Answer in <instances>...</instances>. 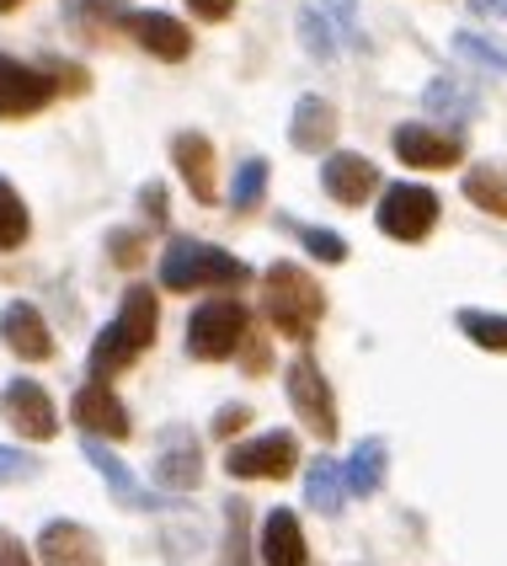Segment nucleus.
Returning a JSON list of instances; mask_svg holds the SVG:
<instances>
[{
	"instance_id": "f257e3e1",
	"label": "nucleus",
	"mask_w": 507,
	"mask_h": 566,
	"mask_svg": "<svg viewBox=\"0 0 507 566\" xmlns=\"http://www.w3.org/2000/svg\"><path fill=\"white\" fill-rule=\"evenodd\" d=\"M160 332V305H156V289H145V283H128L124 305L113 315V326L102 332L92 343V379H113L124 375L128 364L145 353V347L156 343Z\"/></svg>"
},
{
	"instance_id": "f03ea898",
	"label": "nucleus",
	"mask_w": 507,
	"mask_h": 566,
	"mask_svg": "<svg viewBox=\"0 0 507 566\" xmlns=\"http://www.w3.org/2000/svg\"><path fill=\"white\" fill-rule=\"evenodd\" d=\"M262 305H267V321H273L278 337L310 343L320 315H326V294H320V283L299 262H273L267 283H262Z\"/></svg>"
},
{
	"instance_id": "7ed1b4c3",
	"label": "nucleus",
	"mask_w": 507,
	"mask_h": 566,
	"mask_svg": "<svg viewBox=\"0 0 507 566\" xmlns=\"http://www.w3.org/2000/svg\"><path fill=\"white\" fill-rule=\"evenodd\" d=\"M252 279V268L241 256L220 252L209 241H192V235H177L166 252H160V283L171 294H188V289H235V283Z\"/></svg>"
},
{
	"instance_id": "20e7f679",
	"label": "nucleus",
	"mask_w": 507,
	"mask_h": 566,
	"mask_svg": "<svg viewBox=\"0 0 507 566\" xmlns=\"http://www.w3.org/2000/svg\"><path fill=\"white\" fill-rule=\"evenodd\" d=\"M380 230L390 241H427L433 235V224H439V192L427 188V182H395V188H384L380 198Z\"/></svg>"
},
{
	"instance_id": "39448f33",
	"label": "nucleus",
	"mask_w": 507,
	"mask_h": 566,
	"mask_svg": "<svg viewBox=\"0 0 507 566\" xmlns=\"http://www.w3.org/2000/svg\"><path fill=\"white\" fill-rule=\"evenodd\" d=\"M246 305L235 300H203L198 311L188 315V353L198 364H214V358H230L241 337H246Z\"/></svg>"
},
{
	"instance_id": "423d86ee",
	"label": "nucleus",
	"mask_w": 507,
	"mask_h": 566,
	"mask_svg": "<svg viewBox=\"0 0 507 566\" xmlns=\"http://www.w3.org/2000/svg\"><path fill=\"white\" fill-rule=\"evenodd\" d=\"M288 401L299 411V422L316 433L320 443L337 439V396H331V379L316 369V358H294L288 364Z\"/></svg>"
},
{
	"instance_id": "0eeeda50",
	"label": "nucleus",
	"mask_w": 507,
	"mask_h": 566,
	"mask_svg": "<svg viewBox=\"0 0 507 566\" xmlns=\"http://www.w3.org/2000/svg\"><path fill=\"white\" fill-rule=\"evenodd\" d=\"M299 465V439L284 433V428H273V433H262L252 443H230L224 449V471L235 475V481H278Z\"/></svg>"
},
{
	"instance_id": "6e6552de",
	"label": "nucleus",
	"mask_w": 507,
	"mask_h": 566,
	"mask_svg": "<svg viewBox=\"0 0 507 566\" xmlns=\"http://www.w3.org/2000/svg\"><path fill=\"white\" fill-rule=\"evenodd\" d=\"M60 96V75L0 54V118H32Z\"/></svg>"
},
{
	"instance_id": "1a4fd4ad",
	"label": "nucleus",
	"mask_w": 507,
	"mask_h": 566,
	"mask_svg": "<svg viewBox=\"0 0 507 566\" xmlns=\"http://www.w3.org/2000/svg\"><path fill=\"white\" fill-rule=\"evenodd\" d=\"M0 417L32 443H49L60 433V411H54L49 390H43L38 379H11V385L0 390Z\"/></svg>"
},
{
	"instance_id": "9d476101",
	"label": "nucleus",
	"mask_w": 507,
	"mask_h": 566,
	"mask_svg": "<svg viewBox=\"0 0 507 566\" xmlns=\"http://www.w3.org/2000/svg\"><path fill=\"white\" fill-rule=\"evenodd\" d=\"M390 145H395V156L406 160V166H416V171H448V166L465 160L460 134H444V128H433V124H401L390 134Z\"/></svg>"
},
{
	"instance_id": "9b49d317",
	"label": "nucleus",
	"mask_w": 507,
	"mask_h": 566,
	"mask_svg": "<svg viewBox=\"0 0 507 566\" xmlns=\"http://www.w3.org/2000/svg\"><path fill=\"white\" fill-rule=\"evenodd\" d=\"M320 188H326L331 203L358 209V203H369L380 192V166L369 156H358V150H337V156H326V166H320Z\"/></svg>"
},
{
	"instance_id": "f8f14e48",
	"label": "nucleus",
	"mask_w": 507,
	"mask_h": 566,
	"mask_svg": "<svg viewBox=\"0 0 507 566\" xmlns=\"http://www.w3.org/2000/svg\"><path fill=\"white\" fill-rule=\"evenodd\" d=\"M0 343L11 347L17 358H28V364L54 358V332H49V321H43L38 305H28V300H11V305L0 311Z\"/></svg>"
},
{
	"instance_id": "ddd939ff",
	"label": "nucleus",
	"mask_w": 507,
	"mask_h": 566,
	"mask_svg": "<svg viewBox=\"0 0 507 566\" xmlns=\"http://www.w3.org/2000/svg\"><path fill=\"white\" fill-rule=\"evenodd\" d=\"M38 556H43V566H102V545L86 524L49 518L43 535H38Z\"/></svg>"
},
{
	"instance_id": "4468645a",
	"label": "nucleus",
	"mask_w": 507,
	"mask_h": 566,
	"mask_svg": "<svg viewBox=\"0 0 507 566\" xmlns=\"http://www.w3.org/2000/svg\"><path fill=\"white\" fill-rule=\"evenodd\" d=\"M156 481L166 492H192V486L203 481V454H198V443H192L188 428H166V433H160Z\"/></svg>"
},
{
	"instance_id": "2eb2a0df",
	"label": "nucleus",
	"mask_w": 507,
	"mask_h": 566,
	"mask_svg": "<svg viewBox=\"0 0 507 566\" xmlns=\"http://www.w3.org/2000/svg\"><path fill=\"white\" fill-rule=\"evenodd\" d=\"M70 407H75V422H81L86 433H96V439H128V411H124V401L107 390V379L81 385Z\"/></svg>"
},
{
	"instance_id": "dca6fc26",
	"label": "nucleus",
	"mask_w": 507,
	"mask_h": 566,
	"mask_svg": "<svg viewBox=\"0 0 507 566\" xmlns=\"http://www.w3.org/2000/svg\"><path fill=\"white\" fill-rule=\"evenodd\" d=\"M171 160H177V171H182V182H188V192L198 198V203H214V198H220L214 145H209L198 128H188V134H177V139H171Z\"/></svg>"
},
{
	"instance_id": "f3484780",
	"label": "nucleus",
	"mask_w": 507,
	"mask_h": 566,
	"mask_svg": "<svg viewBox=\"0 0 507 566\" xmlns=\"http://www.w3.org/2000/svg\"><path fill=\"white\" fill-rule=\"evenodd\" d=\"M128 32H134V43L139 49H150L156 60L177 64L192 54V38H188V22H177V17H166V11H134V17H124Z\"/></svg>"
},
{
	"instance_id": "a211bd4d",
	"label": "nucleus",
	"mask_w": 507,
	"mask_h": 566,
	"mask_svg": "<svg viewBox=\"0 0 507 566\" xmlns=\"http://www.w3.org/2000/svg\"><path fill=\"white\" fill-rule=\"evenodd\" d=\"M262 566H310V545L299 535V513L294 507H273L267 518H262Z\"/></svg>"
},
{
	"instance_id": "6ab92c4d",
	"label": "nucleus",
	"mask_w": 507,
	"mask_h": 566,
	"mask_svg": "<svg viewBox=\"0 0 507 566\" xmlns=\"http://www.w3.org/2000/svg\"><path fill=\"white\" fill-rule=\"evenodd\" d=\"M288 145L294 150H331L337 145V107L326 96H299L294 107V124H288Z\"/></svg>"
},
{
	"instance_id": "aec40b11",
	"label": "nucleus",
	"mask_w": 507,
	"mask_h": 566,
	"mask_svg": "<svg viewBox=\"0 0 507 566\" xmlns=\"http://www.w3.org/2000/svg\"><path fill=\"white\" fill-rule=\"evenodd\" d=\"M86 460H92L96 471L107 475L113 497H118L124 507H150V503H156V497H150V492L139 486V475L128 471V465L118 460V454H113V449H102V439H96V433H86Z\"/></svg>"
},
{
	"instance_id": "412c9836",
	"label": "nucleus",
	"mask_w": 507,
	"mask_h": 566,
	"mask_svg": "<svg viewBox=\"0 0 507 566\" xmlns=\"http://www.w3.org/2000/svg\"><path fill=\"white\" fill-rule=\"evenodd\" d=\"M384 465H390V449L384 439H363L352 449V460L342 465V486H348L352 497H374L384 486Z\"/></svg>"
},
{
	"instance_id": "4be33fe9",
	"label": "nucleus",
	"mask_w": 507,
	"mask_h": 566,
	"mask_svg": "<svg viewBox=\"0 0 507 566\" xmlns=\"http://www.w3.org/2000/svg\"><path fill=\"white\" fill-rule=\"evenodd\" d=\"M305 497L316 507L320 518H337L342 503H348V486H342V465L331 460V454H316V465L305 475Z\"/></svg>"
},
{
	"instance_id": "5701e85b",
	"label": "nucleus",
	"mask_w": 507,
	"mask_h": 566,
	"mask_svg": "<svg viewBox=\"0 0 507 566\" xmlns=\"http://www.w3.org/2000/svg\"><path fill=\"white\" fill-rule=\"evenodd\" d=\"M465 198H471L476 209H486V214L507 220V171L503 166H476V171L465 177Z\"/></svg>"
},
{
	"instance_id": "b1692460",
	"label": "nucleus",
	"mask_w": 507,
	"mask_h": 566,
	"mask_svg": "<svg viewBox=\"0 0 507 566\" xmlns=\"http://www.w3.org/2000/svg\"><path fill=\"white\" fill-rule=\"evenodd\" d=\"M454 321H460V332H465V337H471L476 347H486V353H507V315L465 305V311L454 315Z\"/></svg>"
},
{
	"instance_id": "393cba45",
	"label": "nucleus",
	"mask_w": 507,
	"mask_h": 566,
	"mask_svg": "<svg viewBox=\"0 0 507 566\" xmlns=\"http://www.w3.org/2000/svg\"><path fill=\"white\" fill-rule=\"evenodd\" d=\"M28 203L17 198V188L0 177V252H17V247H28Z\"/></svg>"
},
{
	"instance_id": "a878e982",
	"label": "nucleus",
	"mask_w": 507,
	"mask_h": 566,
	"mask_svg": "<svg viewBox=\"0 0 507 566\" xmlns=\"http://www.w3.org/2000/svg\"><path fill=\"white\" fill-rule=\"evenodd\" d=\"M262 192H267V160H241V171L230 182V209L235 214H252L256 203H262Z\"/></svg>"
},
{
	"instance_id": "bb28decb",
	"label": "nucleus",
	"mask_w": 507,
	"mask_h": 566,
	"mask_svg": "<svg viewBox=\"0 0 507 566\" xmlns=\"http://www.w3.org/2000/svg\"><path fill=\"white\" fill-rule=\"evenodd\" d=\"M427 107H433V113H448L454 124H471V118H476V96L465 92L460 81H448V75L427 86Z\"/></svg>"
},
{
	"instance_id": "cd10ccee",
	"label": "nucleus",
	"mask_w": 507,
	"mask_h": 566,
	"mask_svg": "<svg viewBox=\"0 0 507 566\" xmlns=\"http://www.w3.org/2000/svg\"><path fill=\"white\" fill-rule=\"evenodd\" d=\"M454 54H460V60H476L480 70H497V75H507V43H497V38H480V32H454Z\"/></svg>"
},
{
	"instance_id": "c85d7f7f",
	"label": "nucleus",
	"mask_w": 507,
	"mask_h": 566,
	"mask_svg": "<svg viewBox=\"0 0 507 566\" xmlns=\"http://www.w3.org/2000/svg\"><path fill=\"white\" fill-rule=\"evenodd\" d=\"M299 241H305V252L326 262V268H337V262H348V241L337 235V230H326V224H305L299 230Z\"/></svg>"
},
{
	"instance_id": "c756f323",
	"label": "nucleus",
	"mask_w": 507,
	"mask_h": 566,
	"mask_svg": "<svg viewBox=\"0 0 507 566\" xmlns=\"http://www.w3.org/2000/svg\"><path fill=\"white\" fill-rule=\"evenodd\" d=\"M224 518H230V535H224V566H246V503H224Z\"/></svg>"
},
{
	"instance_id": "7c9ffc66",
	"label": "nucleus",
	"mask_w": 507,
	"mask_h": 566,
	"mask_svg": "<svg viewBox=\"0 0 507 566\" xmlns=\"http://www.w3.org/2000/svg\"><path fill=\"white\" fill-rule=\"evenodd\" d=\"M299 38H305V49H310V54H320V60H326V54H331V28H326V11L305 6V11H299Z\"/></svg>"
},
{
	"instance_id": "2f4dec72",
	"label": "nucleus",
	"mask_w": 507,
	"mask_h": 566,
	"mask_svg": "<svg viewBox=\"0 0 507 566\" xmlns=\"http://www.w3.org/2000/svg\"><path fill=\"white\" fill-rule=\"evenodd\" d=\"M17 475H38V460L28 449H0V481H17Z\"/></svg>"
},
{
	"instance_id": "473e14b6",
	"label": "nucleus",
	"mask_w": 507,
	"mask_h": 566,
	"mask_svg": "<svg viewBox=\"0 0 507 566\" xmlns=\"http://www.w3.org/2000/svg\"><path fill=\"white\" fill-rule=\"evenodd\" d=\"M139 247H145V235L113 230V262H118V268H139Z\"/></svg>"
},
{
	"instance_id": "72a5a7b5",
	"label": "nucleus",
	"mask_w": 507,
	"mask_h": 566,
	"mask_svg": "<svg viewBox=\"0 0 507 566\" xmlns=\"http://www.w3.org/2000/svg\"><path fill=\"white\" fill-rule=\"evenodd\" d=\"M246 422H252V407H241V401H235V407H220V417H214V439H230V433H241Z\"/></svg>"
},
{
	"instance_id": "f704fd0d",
	"label": "nucleus",
	"mask_w": 507,
	"mask_h": 566,
	"mask_svg": "<svg viewBox=\"0 0 507 566\" xmlns=\"http://www.w3.org/2000/svg\"><path fill=\"white\" fill-rule=\"evenodd\" d=\"M188 11L198 22H224V17L235 11V0H188Z\"/></svg>"
},
{
	"instance_id": "c9c22d12",
	"label": "nucleus",
	"mask_w": 507,
	"mask_h": 566,
	"mask_svg": "<svg viewBox=\"0 0 507 566\" xmlns=\"http://www.w3.org/2000/svg\"><path fill=\"white\" fill-rule=\"evenodd\" d=\"M0 566H32L28 551H22V545H17L11 535H0Z\"/></svg>"
},
{
	"instance_id": "e433bc0d",
	"label": "nucleus",
	"mask_w": 507,
	"mask_h": 566,
	"mask_svg": "<svg viewBox=\"0 0 507 566\" xmlns=\"http://www.w3.org/2000/svg\"><path fill=\"white\" fill-rule=\"evenodd\" d=\"M139 203L150 209V220H166V188H160V182H150V188H145V198H139Z\"/></svg>"
},
{
	"instance_id": "4c0bfd02",
	"label": "nucleus",
	"mask_w": 507,
	"mask_h": 566,
	"mask_svg": "<svg viewBox=\"0 0 507 566\" xmlns=\"http://www.w3.org/2000/svg\"><path fill=\"white\" fill-rule=\"evenodd\" d=\"M81 6H92L96 17H124V0H81Z\"/></svg>"
},
{
	"instance_id": "58836bf2",
	"label": "nucleus",
	"mask_w": 507,
	"mask_h": 566,
	"mask_svg": "<svg viewBox=\"0 0 507 566\" xmlns=\"http://www.w3.org/2000/svg\"><path fill=\"white\" fill-rule=\"evenodd\" d=\"M480 17H507V0H471Z\"/></svg>"
},
{
	"instance_id": "ea45409f",
	"label": "nucleus",
	"mask_w": 507,
	"mask_h": 566,
	"mask_svg": "<svg viewBox=\"0 0 507 566\" xmlns=\"http://www.w3.org/2000/svg\"><path fill=\"white\" fill-rule=\"evenodd\" d=\"M17 6H22V0H0V11H17Z\"/></svg>"
}]
</instances>
